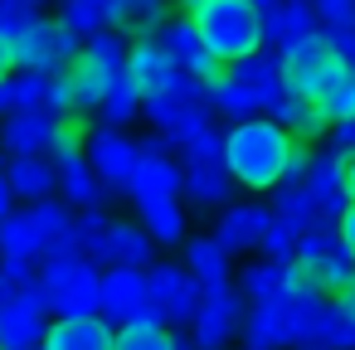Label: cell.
Returning a JSON list of instances; mask_svg holds the SVG:
<instances>
[{"mask_svg":"<svg viewBox=\"0 0 355 350\" xmlns=\"http://www.w3.org/2000/svg\"><path fill=\"white\" fill-rule=\"evenodd\" d=\"M292 141H297V137H292L282 122H272L268 112H253V117H243V122L229 127L219 156H224L234 185H243V190H268V185L282 180Z\"/></svg>","mask_w":355,"mask_h":350,"instance_id":"6da1fadb","label":"cell"},{"mask_svg":"<svg viewBox=\"0 0 355 350\" xmlns=\"http://www.w3.org/2000/svg\"><path fill=\"white\" fill-rule=\"evenodd\" d=\"M190 25L219 64H234V59L263 49L258 0H200V6H190Z\"/></svg>","mask_w":355,"mask_h":350,"instance_id":"7a4b0ae2","label":"cell"},{"mask_svg":"<svg viewBox=\"0 0 355 350\" xmlns=\"http://www.w3.org/2000/svg\"><path fill=\"white\" fill-rule=\"evenodd\" d=\"M292 263H302V268L321 282V292H340V287L350 282V272H355V258H350V248H345L336 219H326V214H311V219H306Z\"/></svg>","mask_w":355,"mask_h":350,"instance_id":"3957f363","label":"cell"},{"mask_svg":"<svg viewBox=\"0 0 355 350\" xmlns=\"http://www.w3.org/2000/svg\"><path fill=\"white\" fill-rule=\"evenodd\" d=\"M49 151H54V175H59L64 200L78 204V209H103V190H98L93 166H88V156H83V122H78V117H59Z\"/></svg>","mask_w":355,"mask_h":350,"instance_id":"277c9868","label":"cell"},{"mask_svg":"<svg viewBox=\"0 0 355 350\" xmlns=\"http://www.w3.org/2000/svg\"><path fill=\"white\" fill-rule=\"evenodd\" d=\"M146 112L156 122V132L171 141V146H185V137H195L200 127H209V98L195 78H175L171 88H161L156 98H146Z\"/></svg>","mask_w":355,"mask_h":350,"instance_id":"5b68a950","label":"cell"},{"mask_svg":"<svg viewBox=\"0 0 355 350\" xmlns=\"http://www.w3.org/2000/svg\"><path fill=\"white\" fill-rule=\"evenodd\" d=\"M277 64H282V83L297 93V98H316L321 93V83L340 69V59H336V49H331V40L326 35H302L297 44H287L282 54H277Z\"/></svg>","mask_w":355,"mask_h":350,"instance_id":"8992f818","label":"cell"},{"mask_svg":"<svg viewBox=\"0 0 355 350\" xmlns=\"http://www.w3.org/2000/svg\"><path fill=\"white\" fill-rule=\"evenodd\" d=\"M98 316L112 326H127L137 316H151V297H146V272L137 263H112L98 277Z\"/></svg>","mask_w":355,"mask_h":350,"instance_id":"52a82bcc","label":"cell"},{"mask_svg":"<svg viewBox=\"0 0 355 350\" xmlns=\"http://www.w3.org/2000/svg\"><path fill=\"white\" fill-rule=\"evenodd\" d=\"M146 297H151V316L161 326H190L200 311V282L171 263L146 272Z\"/></svg>","mask_w":355,"mask_h":350,"instance_id":"ba28073f","label":"cell"},{"mask_svg":"<svg viewBox=\"0 0 355 350\" xmlns=\"http://www.w3.org/2000/svg\"><path fill=\"white\" fill-rule=\"evenodd\" d=\"M10 49H15V69H54L78 54V40L64 30V20H35Z\"/></svg>","mask_w":355,"mask_h":350,"instance_id":"9c48e42d","label":"cell"},{"mask_svg":"<svg viewBox=\"0 0 355 350\" xmlns=\"http://www.w3.org/2000/svg\"><path fill=\"white\" fill-rule=\"evenodd\" d=\"M156 40L166 44V54L175 59V69H180L185 78H195L200 88H209V83L224 73V64H219V59L205 49V40L195 35L190 15H185V20H175V25H161V30H156Z\"/></svg>","mask_w":355,"mask_h":350,"instance_id":"30bf717a","label":"cell"},{"mask_svg":"<svg viewBox=\"0 0 355 350\" xmlns=\"http://www.w3.org/2000/svg\"><path fill=\"white\" fill-rule=\"evenodd\" d=\"M44 345H54V350H112L117 345V326L103 321L98 311L54 316V321H44Z\"/></svg>","mask_w":355,"mask_h":350,"instance_id":"8fae6325","label":"cell"},{"mask_svg":"<svg viewBox=\"0 0 355 350\" xmlns=\"http://www.w3.org/2000/svg\"><path fill=\"white\" fill-rule=\"evenodd\" d=\"M127 78H132V88H137V98L146 103V98H156L161 88H171V83L180 78V69H175V59L166 54V44L151 35V40H137V44L127 49Z\"/></svg>","mask_w":355,"mask_h":350,"instance_id":"7c38bea8","label":"cell"},{"mask_svg":"<svg viewBox=\"0 0 355 350\" xmlns=\"http://www.w3.org/2000/svg\"><path fill=\"white\" fill-rule=\"evenodd\" d=\"M239 316H243V301H239V292H229V282L200 292V311H195V321H190L195 345H224V340L239 331Z\"/></svg>","mask_w":355,"mask_h":350,"instance_id":"4fadbf2b","label":"cell"},{"mask_svg":"<svg viewBox=\"0 0 355 350\" xmlns=\"http://www.w3.org/2000/svg\"><path fill=\"white\" fill-rule=\"evenodd\" d=\"M258 15H263V49H277V54L316 30L311 0H258Z\"/></svg>","mask_w":355,"mask_h":350,"instance_id":"5bb4252c","label":"cell"},{"mask_svg":"<svg viewBox=\"0 0 355 350\" xmlns=\"http://www.w3.org/2000/svg\"><path fill=\"white\" fill-rule=\"evenodd\" d=\"M54 127H59V117L49 107H10L6 127H0V141H6L10 156H44L54 141Z\"/></svg>","mask_w":355,"mask_h":350,"instance_id":"9a60e30c","label":"cell"},{"mask_svg":"<svg viewBox=\"0 0 355 350\" xmlns=\"http://www.w3.org/2000/svg\"><path fill=\"white\" fill-rule=\"evenodd\" d=\"M302 180H306V190H311V204H316V214L336 219V214L345 209V185H340V151H331V146H311Z\"/></svg>","mask_w":355,"mask_h":350,"instance_id":"2e32d148","label":"cell"},{"mask_svg":"<svg viewBox=\"0 0 355 350\" xmlns=\"http://www.w3.org/2000/svg\"><path fill=\"white\" fill-rule=\"evenodd\" d=\"M185 185V166H175L171 156H137L132 175H127V195L137 204H151V200H175Z\"/></svg>","mask_w":355,"mask_h":350,"instance_id":"e0dca14e","label":"cell"},{"mask_svg":"<svg viewBox=\"0 0 355 350\" xmlns=\"http://www.w3.org/2000/svg\"><path fill=\"white\" fill-rule=\"evenodd\" d=\"M239 331H243V340L248 345H258V350H268V345H292L297 340V311L287 306V301H253V311L248 316H239Z\"/></svg>","mask_w":355,"mask_h":350,"instance_id":"ac0fdd59","label":"cell"},{"mask_svg":"<svg viewBox=\"0 0 355 350\" xmlns=\"http://www.w3.org/2000/svg\"><path fill=\"white\" fill-rule=\"evenodd\" d=\"M98 268L88 258H78L69 272L59 277H44L49 282V297H54V316H73V311H98Z\"/></svg>","mask_w":355,"mask_h":350,"instance_id":"d6986e66","label":"cell"},{"mask_svg":"<svg viewBox=\"0 0 355 350\" xmlns=\"http://www.w3.org/2000/svg\"><path fill=\"white\" fill-rule=\"evenodd\" d=\"M234 190V175L224 166V156H205V161H185V185L180 195H190V204L200 209H224Z\"/></svg>","mask_w":355,"mask_h":350,"instance_id":"ffe728a7","label":"cell"},{"mask_svg":"<svg viewBox=\"0 0 355 350\" xmlns=\"http://www.w3.org/2000/svg\"><path fill=\"white\" fill-rule=\"evenodd\" d=\"M83 156H88V166L98 170V180L127 190V175H132V166H137V141H127V137H117V127H107L103 137H93V146H88Z\"/></svg>","mask_w":355,"mask_h":350,"instance_id":"44dd1931","label":"cell"},{"mask_svg":"<svg viewBox=\"0 0 355 350\" xmlns=\"http://www.w3.org/2000/svg\"><path fill=\"white\" fill-rule=\"evenodd\" d=\"M268 204H258V200H248V204H224V219H219V248L224 253H248L253 243H258V234H263V224H268Z\"/></svg>","mask_w":355,"mask_h":350,"instance_id":"7402d4cb","label":"cell"},{"mask_svg":"<svg viewBox=\"0 0 355 350\" xmlns=\"http://www.w3.org/2000/svg\"><path fill=\"white\" fill-rule=\"evenodd\" d=\"M112 73H117V69L98 64V59H93L88 49H83V54H73V59H69V88H73V112H93V107L103 103V93H107Z\"/></svg>","mask_w":355,"mask_h":350,"instance_id":"603a6c76","label":"cell"},{"mask_svg":"<svg viewBox=\"0 0 355 350\" xmlns=\"http://www.w3.org/2000/svg\"><path fill=\"white\" fill-rule=\"evenodd\" d=\"M44 321L35 306H25L20 297L10 301H0V345H10V350H25V345H44Z\"/></svg>","mask_w":355,"mask_h":350,"instance_id":"cb8c5ba5","label":"cell"},{"mask_svg":"<svg viewBox=\"0 0 355 350\" xmlns=\"http://www.w3.org/2000/svg\"><path fill=\"white\" fill-rule=\"evenodd\" d=\"M224 73H234L239 83H248L258 93V103H268L277 88H282V64H277V49H253L234 64H224Z\"/></svg>","mask_w":355,"mask_h":350,"instance_id":"d4e9b609","label":"cell"},{"mask_svg":"<svg viewBox=\"0 0 355 350\" xmlns=\"http://www.w3.org/2000/svg\"><path fill=\"white\" fill-rule=\"evenodd\" d=\"M205 98H209V112H219V117H229V122H243V117L263 112L258 93H253L248 83H239L234 73H219V78L205 88Z\"/></svg>","mask_w":355,"mask_h":350,"instance_id":"484cf974","label":"cell"},{"mask_svg":"<svg viewBox=\"0 0 355 350\" xmlns=\"http://www.w3.org/2000/svg\"><path fill=\"white\" fill-rule=\"evenodd\" d=\"M6 180H10V190H15L20 200H44V195L59 190V175H54V166H49L44 156H10Z\"/></svg>","mask_w":355,"mask_h":350,"instance_id":"4316f807","label":"cell"},{"mask_svg":"<svg viewBox=\"0 0 355 350\" xmlns=\"http://www.w3.org/2000/svg\"><path fill=\"white\" fill-rule=\"evenodd\" d=\"M73 243L93 268H112L117 248H112V219H103V209H88L83 219H73Z\"/></svg>","mask_w":355,"mask_h":350,"instance_id":"83f0119b","label":"cell"},{"mask_svg":"<svg viewBox=\"0 0 355 350\" xmlns=\"http://www.w3.org/2000/svg\"><path fill=\"white\" fill-rule=\"evenodd\" d=\"M336 321H340V311H336V301H326V292L306 297L297 306V345H336Z\"/></svg>","mask_w":355,"mask_h":350,"instance_id":"f1b7e54d","label":"cell"},{"mask_svg":"<svg viewBox=\"0 0 355 350\" xmlns=\"http://www.w3.org/2000/svg\"><path fill=\"white\" fill-rule=\"evenodd\" d=\"M185 268H190V277L200 282V292L229 282V253L219 248V238H190V243H185Z\"/></svg>","mask_w":355,"mask_h":350,"instance_id":"f546056e","label":"cell"},{"mask_svg":"<svg viewBox=\"0 0 355 350\" xmlns=\"http://www.w3.org/2000/svg\"><path fill=\"white\" fill-rule=\"evenodd\" d=\"M0 253H15V258H40L44 253V234L35 224V214H0Z\"/></svg>","mask_w":355,"mask_h":350,"instance_id":"4dcf8cb0","label":"cell"},{"mask_svg":"<svg viewBox=\"0 0 355 350\" xmlns=\"http://www.w3.org/2000/svg\"><path fill=\"white\" fill-rule=\"evenodd\" d=\"M302 219H287V214H268L263 234L253 248H263V258H277V263H292L297 258V243H302Z\"/></svg>","mask_w":355,"mask_h":350,"instance_id":"1f68e13d","label":"cell"},{"mask_svg":"<svg viewBox=\"0 0 355 350\" xmlns=\"http://www.w3.org/2000/svg\"><path fill=\"white\" fill-rule=\"evenodd\" d=\"M311 103L321 107V117H326V122L355 117V69H336V73L321 83V93H316Z\"/></svg>","mask_w":355,"mask_h":350,"instance_id":"d6a6232c","label":"cell"},{"mask_svg":"<svg viewBox=\"0 0 355 350\" xmlns=\"http://www.w3.org/2000/svg\"><path fill=\"white\" fill-rule=\"evenodd\" d=\"M137 214H141V229L151 234V243H180L185 238V219H180V209H175V200H151V204H137Z\"/></svg>","mask_w":355,"mask_h":350,"instance_id":"836d02e7","label":"cell"},{"mask_svg":"<svg viewBox=\"0 0 355 350\" xmlns=\"http://www.w3.org/2000/svg\"><path fill=\"white\" fill-rule=\"evenodd\" d=\"M268 195H272V214H287V219H311L316 214V204H311V190H306V180L302 175H282L277 185H268Z\"/></svg>","mask_w":355,"mask_h":350,"instance_id":"e575fe53","label":"cell"},{"mask_svg":"<svg viewBox=\"0 0 355 350\" xmlns=\"http://www.w3.org/2000/svg\"><path fill=\"white\" fill-rule=\"evenodd\" d=\"M287 268L292 263H277V258H263L258 268H243V297L248 301H272V297H282V287H287Z\"/></svg>","mask_w":355,"mask_h":350,"instance_id":"d590c367","label":"cell"},{"mask_svg":"<svg viewBox=\"0 0 355 350\" xmlns=\"http://www.w3.org/2000/svg\"><path fill=\"white\" fill-rule=\"evenodd\" d=\"M117 345L122 350H166L171 345V326H161L156 316H137V321L117 326Z\"/></svg>","mask_w":355,"mask_h":350,"instance_id":"8d00e7d4","label":"cell"},{"mask_svg":"<svg viewBox=\"0 0 355 350\" xmlns=\"http://www.w3.org/2000/svg\"><path fill=\"white\" fill-rule=\"evenodd\" d=\"M112 248H117V263H137V268L151 263V234L141 224H112Z\"/></svg>","mask_w":355,"mask_h":350,"instance_id":"74e56055","label":"cell"},{"mask_svg":"<svg viewBox=\"0 0 355 350\" xmlns=\"http://www.w3.org/2000/svg\"><path fill=\"white\" fill-rule=\"evenodd\" d=\"M30 214H35V224H40L44 243H54V238H69V234H73V214H69L59 200H49V195H44V200H35V209H30Z\"/></svg>","mask_w":355,"mask_h":350,"instance_id":"f35d334b","label":"cell"},{"mask_svg":"<svg viewBox=\"0 0 355 350\" xmlns=\"http://www.w3.org/2000/svg\"><path fill=\"white\" fill-rule=\"evenodd\" d=\"M40 15H35V6H25V0H0V35H6L10 44L35 25Z\"/></svg>","mask_w":355,"mask_h":350,"instance_id":"ab89813d","label":"cell"},{"mask_svg":"<svg viewBox=\"0 0 355 350\" xmlns=\"http://www.w3.org/2000/svg\"><path fill=\"white\" fill-rule=\"evenodd\" d=\"M311 15H316V25L340 30V25L355 20V0H311Z\"/></svg>","mask_w":355,"mask_h":350,"instance_id":"60d3db41","label":"cell"},{"mask_svg":"<svg viewBox=\"0 0 355 350\" xmlns=\"http://www.w3.org/2000/svg\"><path fill=\"white\" fill-rule=\"evenodd\" d=\"M326 40H331V49H336L340 69H355V20H350V25H340V30H326Z\"/></svg>","mask_w":355,"mask_h":350,"instance_id":"b9f144b4","label":"cell"},{"mask_svg":"<svg viewBox=\"0 0 355 350\" xmlns=\"http://www.w3.org/2000/svg\"><path fill=\"white\" fill-rule=\"evenodd\" d=\"M0 272H6V282L10 287H25L40 268H35V258H15V253H0Z\"/></svg>","mask_w":355,"mask_h":350,"instance_id":"7bdbcfd3","label":"cell"},{"mask_svg":"<svg viewBox=\"0 0 355 350\" xmlns=\"http://www.w3.org/2000/svg\"><path fill=\"white\" fill-rule=\"evenodd\" d=\"M336 229H340V238H345V248L355 258V200H345V209L336 214Z\"/></svg>","mask_w":355,"mask_h":350,"instance_id":"ee69618b","label":"cell"},{"mask_svg":"<svg viewBox=\"0 0 355 350\" xmlns=\"http://www.w3.org/2000/svg\"><path fill=\"white\" fill-rule=\"evenodd\" d=\"M340 185H345V200H355V146L340 151Z\"/></svg>","mask_w":355,"mask_h":350,"instance_id":"f6af8a7d","label":"cell"},{"mask_svg":"<svg viewBox=\"0 0 355 350\" xmlns=\"http://www.w3.org/2000/svg\"><path fill=\"white\" fill-rule=\"evenodd\" d=\"M331 301H336L340 316H355V272H350V282H345L340 292H331Z\"/></svg>","mask_w":355,"mask_h":350,"instance_id":"bcb514c9","label":"cell"},{"mask_svg":"<svg viewBox=\"0 0 355 350\" xmlns=\"http://www.w3.org/2000/svg\"><path fill=\"white\" fill-rule=\"evenodd\" d=\"M336 345H355V316H340L336 321Z\"/></svg>","mask_w":355,"mask_h":350,"instance_id":"7dc6e473","label":"cell"},{"mask_svg":"<svg viewBox=\"0 0 355 350\" xmlns=\"http://www.w3.org/2000/svg\"><path fill=\"white\" fill-rule=\"evenodd\" d=\"M10 69H15V49H10V40H6V35H0V78H6Z\"/></svg>","mask_w":355,"mask_h":350,"instance_id":"c3c4849f","label":"cell"},{"mask_svg":"<svg viewBox=\"0 0 355 350\" xmlns=\"http://www.w3.org/2000/svg\"><path fill=\"white\" fill-rule=\"evenodd\" d=\"M15 204V190H10V180H6V170H0V214H6Z\"/></svg>","mask_w":355,"mask_h":350,"instance_id":"681fc988","label":"cell"},{"mask_svg":"<svg viewBox=\"0 0 355 350\" xmlns=\"http://www.w3.org/2000/svg\"><path fill=\"white\" fill-rule=\"evenodd\" d=\"M0 112H10V88H6V78H0Z\"/></svg>","mask_w":355,"mask_h":350,"instance_id":"f907efd6","label":"cell"},{"mask_svg":"<svg viewBox=\"0 0 355 350\" xmlns=\"http://www.w3.org/2000/svg\"><path fill=\"white\" fill-rule=\"evenodd\" d=\"M10 297H15V287L6 282V272H0V301H10Z\"/></svg>","mask_w":355,"mask_h":350,"instance_id":"816d5d0a","label":"cell"},{"mask_svg":"<svg viewBox=\"0 0 355 350\" xmlns=\"http://www.w3.org/2000/svg\"><path fill=\"white\" fill-rule=\"evenodd\" d=\"M180 6H185V10H190V6H200V0H180Z\"/></svg>","mask_w":355,"mask_h":350,"instance_id":"f5cc1de1","label":"cell"},{"mask_svg":"<svg viewBox=\"0 0 355 350\" xmlns=\"http://www.w3.org/2000/svg\"><path fill=\"white\" fill-rule=\"evenodd\" d=\"M25 6H35V10H40V6H44V0H25Z\"/></svg>","mask_w":355,"mask_h":350,"instance_id":"db71d44e","label":"cell"}]
</instances>
